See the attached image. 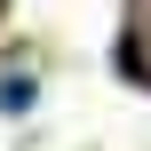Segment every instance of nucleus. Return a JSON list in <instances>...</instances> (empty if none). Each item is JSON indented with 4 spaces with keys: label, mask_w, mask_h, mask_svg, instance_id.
I'll return each instance as SVG.
<instances>
[{
    "label": "nucleus",
    "mask_w": 151,
    "mask_h": 151,
    "mask_svg": "<svg viewBox=\"0 0 151 151\" xmlns=\"http://www.w3.org/2000/svg\"><path fill=\"white\" fill-rule=\"evenodd\" d=\"M127 64H143V72H151V48H127Z\"/></svg>",
    "instance_id": "f257e3e1"
}]
</instances>
